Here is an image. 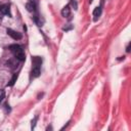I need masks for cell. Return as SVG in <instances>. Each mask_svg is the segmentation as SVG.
Returning a JSON list of instances; mask_svg holds the SVG:
<instances>
[{"label":"cell","instance_id":"obj_8","mask_svg":"<svg viewBox=\"0 0 131 131\" xmlns=\"http://www.w3.org/2000/svg\"><path fill=\"white\" fill-rule=\"evenodd\" d=\"M16 78H17V75H16V74H14V75H13V77H12V79L10 80V83H9V85H10V86L14 84V82H15V80H16Z\"/></svg>","mask_w":131,"mask_h":131},{"label":"cell","instance_id":"obj_10","mask_svg":"<svg viewBox=\"0 0 131 131\" xmlns=\"http://www.w3.org/2000/svg\"><path fill=\"white\" fill-rule=\"evenodd\" d=\"M36 121H37V117L32 121V129H34L35 128V125H36Z\"/></svg>","mask_w":131,"mask_h":131},{"label":"cell","instance_id":"obj_3","mask_svg":"<svg viewBox=\"0 0 131 131\" xmlns=\"http://www.w3.org/2000/svg\"><path fill=\"white\" fill-rule=\"evenodd\" d=\"M6 32H7V34H8L12 39H14V40H19V39L21 38V35H20L19 33L15 32V31H13V30H11V29H7Z\"/></svg>","mask_w":131,"mask_h":131},{"label":"cell","instance_id":"obj_9","mask_svg":"<svg viewBox=\"0 0 131 131\" xmlns=\"http://www.w3.org/2000/svg\"><path fill=\"white\" fill-rule=\"evenodd\" d=\"M4 95H5V93H4V91L0 89V102H1L2 100H3V98H4Z\"/></svg>","mask_w":131,"mask_h":131},{"label":"cell","instance_id":"obj_4","mask_svg":"<svg viewBox=\"0 0 131 131\" xmlns=\"http://www.w3.org/2000/svg\"><path fill=\"white\" fill-rule=\"evenodd\" d=\"M61 15L63 17H69L71 15V8L70 5H66L62 9H61Z\"/></svg>","mask_w":131,"mask_h":131},{"label":"cell","instance_id":"obj_2","mask_svg":"<svg viewBox=\"0 0 131 131\" xmlns=\"http://www.w3.org/2000/svg\"><path fill=\"white\" fill-rule=\"evenodd\" d=\"M4 15H10L8 4H0V18H2Z\"/></svg>","mask_w":131,"mask_h":131},{"label":"cell","instance_id":"obj_6","mask_svg":"<svg viewBox=\"0 0 131 131\" xmlns=\"http://www.w3.org/2000/svg\"><path fill=\"white\" fill-rule=\"evenodd\" d=\"M100 14H101V6H98V7H96V8L94 9V11H93L94 20H96V19L100 16Z\"/></svg>","mask_w":131,"mask_h":131},{"label":"cell","instance_id":"obj_1","mask_svg":"<svg viewBox=\"0 0 131 131\" xmlns=\"http://www.w3.org/2000/svg\"><path fill=\"white\" fill-rule=\"evenodd\" d=\"M9 49L13 53V55L16 59H18L20 61L26 59V55H25V52H24V49H23L21 46H19L17 44H12V45L9 46Z\"/></svg>","mask_w":131,"mask_h":131},{"label":"cell","instance_id":"obj_5","mask_svg":"<svg viewBox=\"0 0 131 131\" xmlns=\"http://www.w3.org/2000/svg\"><path fill=\"white\" fill-rule=\"evenodd\" d=\"M40 75V66L39 64H34V68L32 70V77L37 78Z\"/></svg>","mask_w":131,"mask_h":131},{"label":"cell","instance_id":"obj_7","mask_svg":"<svg viewBox=\"0 0 131 131\" xmlns=\"http://www.w3.org/2000/svg\"><path fill=\"white\" fill-rule=\"evenodd\" d=\"M26 7H27V10L30 11V12H34L36 10V6H35V4L33 2H28L26 4Z\"/></svg>","mask_w":131,"mask_h":131}]
</instances>
